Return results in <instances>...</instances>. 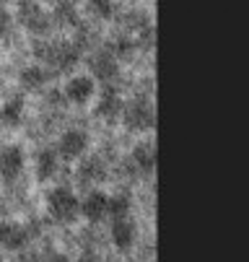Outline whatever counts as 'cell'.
<instances>
[{
  "instance_id": "14",
  "label": "cell",
  "mask_w": 249,
  "mask_h": 262,
  "mask_svg": "<svg viewBox=\"0 0 249 262\" xmlns=\"http://www.w3.org/2000/svg\"><path fill=\"white\" fill-rule=\"evenodd\" d=\"M104 177H106V164H104L99 156H91V159H86V161L78 166V182L86 184V187L104 182Z\"/></svg>"
},
{
  "instance_id": "16",
  "label": "cell",
  "mask_w": 249,
  "mask_h": 262,
  "mask_svg": "<svg viewBox=\"0 0 249 262\" xmlns=\"http://www.w3.org/2000/svg\"><path fill=\"white\" fill-rule=\"evenodd\" d=\"M132 164L143 174H151L156 169V148L151 143H138L132 148Z\"/></svg>"
},
{
  "instance_id": "13",
  "label": "cell",
  "mask_w": 249,
  "mask_h": 262,
  "mask_svg": "<svg viewBox=\"0 0 249 262\" xmlns=\"http://www.w3.org/2000/svg\"><path fill=\"white\" fill-rule=\"evenodd\" d=\"M34 169H37V179L39 182H47L57 174L60 169V154L52 151V148H42V151L37 154V159H34Z\"/></svg>"
},
{
  "instance_id": "19",
  "label": "cell",
  "mask_w": 249,
  "mask_h": 262,
  "mask_svg": "<svg viewBox=\"0 0 249 262\" xmlns=\"http://www.w3.org/2000/svg\"><path fill=\"white\" fill-rule=\"evenodd\" d=\"M88 11L96 18H112L115 16V3L112 0H88Z\"/></svg>"
},
{
  "instance_id": "7",
  "label": "cell",
  "mask_w": 249,
  "mask_h": 262,
  "mask_svg": "<svg viewBox=\"0 0 249 262\" xmlns=\"http://www.w3.org/2000/svg\"><path fill=\"white\" fill-rule=\"evenodd\" d=\"M135 236H138V229L130 215H122V218H112V231H109V239L112 244L120 249V252H127L132 244H135Z\"/></svg>"
},
{
  "instance_id": "11",
  "label": "cell",
  "mask_w": 249,
  "mask_h": 262,
  "mask_svg": "<svg viewBox=\"0 0 249 262\" xmlns=\"http://www.w3.org/2000/svg\"><path fill=\"white\" fill-rule=\"evenodd\" d=\"M94 78H88V76H73L67 83H65V99L70 101V104H78V106H83L91 96H94Z\"/></svg>"
},
{
  "instance_id": "12",
  "label": "cell",
  "mask_w": 249,
  "mask_h": 262,
  "mask_svg": "<svg viewBox=\"0 0 249 262\" xmlns=\"http://www.w3.org/2000/svg\"><path fill=\"white\" fill-rule=\"evenodd\" d=\"M106 198L104 192H99V190H91L86 198H83V203H81V215L86 218V221H91V223H99V221H104L106 218Z\"/></svg>"
},
{
  "instance_id": "5",
  "label": "cell",
  "mask_w": 249,
  "mask_h": 262,
  "mask_svg": "<svg viewBox=\"0 0 249 262\" xmlns=\"http://www.w3.org/2000/svg\"><path fill=\"white\" fill-rule=\"evenodd\" d=\"M88 151V135L83 130H65L57 140V154L65 161H76Z\"/></svg>"
},
{
  "instance_id": "18",
  "label": "cell",
  "mask_w": 249,
  "mask_h": 262,
  "mask_svg": "<svg viewBox=\"0 0 249 262\" xmlns=\"http://www.w3.org/2000/svg\"><path fill=\"white\" fill-rule=\"evenodd\" d=\"M130 210H132V200H130V195H125V192L112 195L109 200H106V215H109V218L130 215Z\"/></svg>"
},
{
  "instance_id": "20",
  "label": "cell",
  "mask_w": 249,
  "mask_h": 262,
  "mask_svg": "<svg viewBox=\"0 0 249 262\" xmlns=\"http://www.w3.org/2000/svg\"><path fill=\"white\" fill-rule=\"evenodd\" d=\"M11 29H13V16L0 6V36H8Z\"/></svg>"
},
{
  "instance_id": "21",
  "label": "cell",
  "mask_w": 249,
  "mask_h": 262,
  "mask_svg": "<svg viewBox=\"0 0 249 262\" xmlns=\"http://www.w3.org/2000/svg\"><path fill=\"white\" fill-rule=\"evenodd\" d=\"M115 50H117L120 55H125V52H130V50H132V42H127V39H120Z\"/></svg>"
},
{
  "instance_id": "15",
  "label": "cell",
  "mask_w": 249,
  "mask_h": 262,
  "mask_svg": "<svg viewBox=\"0 0 249 262\" xmlns=\"http://www.w3.org/2000/svg\"><path fill=\"white\" fill-rule=\"evenodd\" d=\"M18 81H21V86H24L26 91H39V89H44V83L50 81V73L44 70V65H29V68L21 70Z\"/></svg>"
},
{
  "instance_id": "10",
  "label": "cell",
  "mask_w": 249,
  "mask_h": 262,
  "mask_svg": "<svg viewBox=\"0 0 249 262\" xmlns=\"http://www.w3.org/2000/svg\"><path fill=\"white\" fill-rule=\"evenodd\" d=\"M88 68H91V73L99 78V81H104V83H112L117 76H120V65H117V57L112 55V52H96L94 57H91V62H88Z\"/></svg>"
},
{
  "instance_id": "17",
  "label": "cell",
  "mask_w": 249,
  "mask_h": 262,
  "mask_svg": "<svg viewBox=\"0 0 249 262\" xmlns=\"http://www.w3.org/2000/svg\"><path fill=\"white\" fill-rule=\"evenodd\" d=\"M0 120H3L8 127L21 125V120H24V99H21V96L8 99L3 106H0Z\"/></svg>"
},
{
  "instance_id": "4",
  "label": "cell",
  "mask_w": 249,
  "mask_h": 262,
  "mask_svg": "<svg viewBox=\"0 0 249 262\" xmlns=\"http://www.w3.org/2000/svg\"><path fill=\"white\" fill-rule=\"evenodd\" d=\"M18 21L31 34H47L50 31V16H47V11H42V6L37 0H21L18 3Z\"/></svg>"
},
{
  "instance_id": "1",
  "label": "cell",
  "mask_w": 249,
  "mask_h": 262,
  "mask_svg": "<svg viewBox=\"0 0 249 262\" xmlns=\"http://www.w3.org/2000/svg\"><path fill=\"white\" fill-rule=\"evenodd\" d=\"M47 213L55 223H60V226H70V223H76L78 215H81V200L73 190H67V187H55L47 195Z\"/></svg>"
},
{
  "instance_id": "8",
  "label": "cell",
  "mask_w": 249,
  "mask_h": 262,
  "mask_svg": "<svg viewBox=\"0 0 249 262\" xmlns=\"http://www.w3.org/2000/svg\"><path fill=\"white\" fill-rule=\"evenodd\" d=\"M122 109H125V101H122L120 91L115 86H106L101 99H99V104H96V117L112 122V120H117L122 115Z\"/></svg>"
},
{
  "instance_id": "6",
  "label": "cell",
  "mask_w": 249,
  "mask_h": 262,
  "mask_svg": "<svg viewBox=\"0 0 249 262\" xmlns=\"http://www.w3.org/2000/svg\"><path fill=\"white\" fill-rule=\"evenodd\" d=\"M24 164H26V156L18 145L0 148V177L6 182H16L24 171Z\"/></svg>"
},
{
  "instance_id": "9",
  "label": "cell",
  "mask_w": 249,
  "mask_h": 262,
  "mask_svg": "<svg viewBox=\"0 0 249 262\" xmlns=\"http://www.w3.org/2000/svg\"><path fill=\"white\" fill-rule=\"evenodd\" d=\"M29 244V231L21 223H11V221H0V247L8 252H18Z\"/></svg>"
},
{
  "instance_id": "3",
  "label": "cell",
  "mask_w": 249,
  "mask_h": 262,
  "mask_svg": "<svg viewBox=\"0 0 249 262\" xmlns=\"http://www.w3.org/2000/svg\"><path fill=\"white\" fill-rule=\"evenodd\" d=\"M122 120H125V127L132 130V133H148L156 125V112H153V106L148 101L138 99L132 104H125Z\"/></svg>"
},
{
  "instance_id": "2",
  "label": "cell",
  "mask_w": 249,
  "mask_h": 262,
  "mask_svg": "<svg viewBox=\"0 0 249 262\" xmlns=\"http://www.w3.org/2000/svg\"><path fill=\"white\" fill-rule=\"evenodd\" d=\"M37 55L42 57L44 65H55L57 70H70V68H76L78 60H81L78 47L70 45V42H50V45L39 47Z\"/></svg>"
}]
</instances>
